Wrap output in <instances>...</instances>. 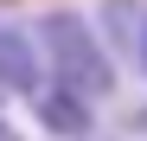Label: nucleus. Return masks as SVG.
Returning <instances> with one entry per match:
<instances>
[{
    "label": "nucleus",
    "instance_id": "obj_3",
    "mask_svg": "<svg viewBox=\"0 0 147 141\" xmlns=\"http://www.w3.org/2000/svg\"><path fill=\"white\" fill-rule=\"evenodd\" d=\"M0 90L7 96L38 90V39H26L19 26H0Z\"/></svg>",
    "mask_w": 147,
    "mask_h": 141
},
{
    "label": "nucleus",
    "instance_id": "obj_2",
    "mask_svg": "<svg viewBox=\"0 0 147 141\" xmlns=\"http://www.w3.org/2000/svg\"><path fill=\"white\" fill-rule=\"evenodd\" d=\"M32 115L45 122V135H90V122H96V103L90 96H77V90H64V83H51V90H32Z\"/></svg>",
    "mask_w": 147,
    "mask_h": 141
},
{
    "label": "nucleus",
    "instance_id": "obj_1",
    "mask_svg": "<svg viewBox=\"0 0 147 141\" xmlns=\"http://www.w3.org/2000/svg\"><path fill=\"white\" fill-rule=\"evenodd\" d=\"M38 52H45L51 83L77 90V96H90V103H102L109 90H115V58H109L102 32H96L83 13H70V7L45 13L38 19Z\"/></svg>",
    "mask_w": 147,
    "mask_h": 141
},
{
    "label": "nucleus",
    "instance_id": "obj_4",
    "mask_svg": "<svg viewBox=\"0 0 147 141\" xmlns=\"http://www.w3.org/2000/svg\"><path fill=\"white\" fill-rule=\"evenodd\" d=\"M0 141H26V135H19V122H13V115H0Z\"/></svg>",
    "mask_w": 147,
    "mask_h": 141
},
{
    "label": "nucleus",
    "instance_id": "obj_6",
    "mask_svg": "<svg viewBox=\"0 0 147 141\" xmlns=\"http://www.w3.org/2000/svg\"><path fill=\"white\" fill-rule=\"evenodd\" d=\"M134 128H141V135H147V103H141V109H134Z\"/></svg>",
    "mask_w": 147,
    "mask_h": 141
},
{
    "label": "nucleus",
    "instance_id": "obj_5",
    "mask_svg": "<svg viewBox=\"0 0 147 141\" xmlns=\"http://www.w3.org/2000/svg\"><path fill=\"white\" fill-rule=\"evenodd\" d=\"M134 45H141V70H147V19H141V32H134Z\"/></svg>",
    "mask_w": 147,
    "mask_h": 141
}]
</instances>
